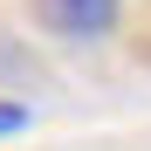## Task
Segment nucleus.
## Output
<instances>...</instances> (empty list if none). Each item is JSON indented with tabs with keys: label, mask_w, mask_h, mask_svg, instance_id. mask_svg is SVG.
Returning <instances> with one entry per match:
<instances>
[{
	"label": "nucleus",
	"mask_w": 151,
	"mask_h": 151,
	"mask_svg": "<svg viewBox=\"0 0 151 151\" xmlns=\"http://www.w3.org/2000/svg\"><path fill=\"white\" fill-rule=\"evenodd\" d=\"M35 21L62 41H103L124 21V0H35Z\"/></svg>",
	"instance_id": "nucleus-1"
},
{
	"label": "nucleus",
	"mask_w": 151,
	"mask_h": 151,
	"mask_svg": "<svg viewBox=\"0 0 151 151\" xmlns=\"http://www.w3.org/2000/svg\"><path fill=\"white\" fill-rule=\"evenodd\" d=\"M21 124H28V110H21V103H0V137H7V131H21Z\"/></svg>",
	"instance_id": "nucleus-2"
}]
</instances>
